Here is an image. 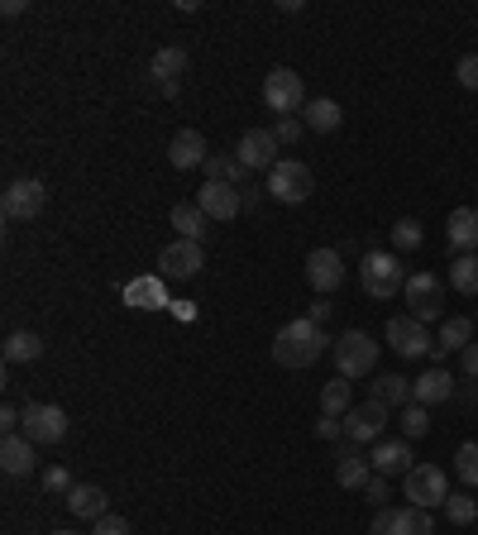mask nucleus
<instances>
[{"label":"nucleus","mask_w":478,"mask_h":535,"mask_svg":"<svg viewBox=\"0 0 478 535\" xmlns=\"http://www.w3.org/2000/svg\"><path fill=\"white\" fill-rule=\"evenodd\" d=\"M330 349H335V340L326 335V325H316L311 316H297L273 335V359L283 368H311Z\"/></svg>","instance_id":"f257e3e1"},{"label":"nucleus","mask_w":478,"mask_h":535,"mask_svg":"<svg viewBox=\"0 0 478 535\" xmlns=\"http://www.w3.org/2000/svg\"><path fill=\"white\" fill-rule=\"evenodd\" d=\"M359 282H364V292H369L373 301L397 297V292L407 287V278H402V258L383 254V249H369L364 263H359Z\"/></svg>","instance_id":"f03ea898"},{"label":"nucleus","mask_w":478,"mask_h":535,"mask_svg":"<svg viewBox=\"0 0 478 535\" xmlns=\"http://www.w3.org/2000/svg\"><path fill=\"white\" fill-rule=\"evenodd\" d=\"M263 106L273 110V115H297L306 110V82L292 72V67H273L268 77H263Z\"/></svg>","instance_id":"7ed1b4c3"},{"label":"nucleus","mask_w":478,"mask_h":535,"mask_svg":"<svg viewBox=\"0 0 478 535\" xmlns=\"http://www.w3.org/2000/svg\"><path fill=\"white\" fill-rule=\"evenodd\" d=\"M330 354H335L340 378H369L373 364H378V344H373V335H364V330H345Z\"/></svg>","instance_id":"20e7f679"},{"label":"nucleus","mask_w":478,"mask_h":535,"mask_svg":"<svg viewBox=\"0 0 478 535\" xmlns=\"http://www.w3.org/2000/svg\"><path fill=\"white\" fill-rule=\"evenodd\" d=\"M48 206V192L39 177H15L10 187H5V196H0V211H5V220H39Z\"/></svg>","instance_id":"39448f33"},{"label":"nucleus","mask_w":478,"mask_h":535,"mask_svg":"<svg viewBox=\"0 0 478 535\" xmlns=\"http://www.w3.org/2000/svg\"><path fill=\"white\" fill-rule=\"evenodd\" d=\"M311 168L306 163H297V158H283L278 168L268 172V196L273 201H283V206H302L306 196H311Z\"/></svg>","instance_id":"423d86ee"},{"label":"nucleus","mask_w":478,"mask_h":535,"mask_svg":"<svg viewBox=\"0 0 478 535\" xmlns=\"http://www.w3.org/2000/svg\"><path fill=\"white\" fill-rule=\"evenodd\" d=\"M201 268H206V249L196 239H173L158 254V278H168V282H192Z\"/></svg>","instance_id":"0eeeda50"},{"label":"nucleus","mask_w":478,"mask_h":535,"mask_svg":"<svg viewBox=\"0 0 478 535\" xmlns=\"http://www.w3.org/2000/svg\"><path fill=\"white\" fill-rule=\"evenodd\" d=\"M435 521L426 507H378L369 535H431Z\"/></svg>","instance_id":"6e6552de"},{"label":"nucleus","mask_w":478,"mask_h":535,"mask_svg":"<svg viewBox=\"0 0 478 535\" xmlns=\"http://www.w3.org/2000/svg\"><path fill=\"white\" fill-rule=\"evenodd\" d=\"M24 435L34 445H63L67 440V411L53 402H29L24 407Z\"/></svg>","instance_id":"1a4fd4ad"},{"label":"nucleus","mask_w":478,"mask_h":535,"mask_svg":"<svg viewBox=\"0 0 478 535\" xmlns=\"http://www.w3.org/2000/svg\"><path fill=\"white\" fill-rule=\"evenodd\" d=\"M402 483H407V497H412L407 507H426L431 512V507H445V497H450V483H445L440 464H416Z\"/></svg>","instance_id":"9d476101"},{"label":"nucleus","mask_w":478,"mask_h":535,"mask_svg":"<svg viewBox=\"0 0 478 535\" xmlns=\"http://www.w3.org/2000/svg\"><path fill=\"white\" fill-rule=\"evenodd\" d=\"M402 297H407V306H412L416 321L426 325V321H435V316H440V306H445V282L435 278V273H412L407 287H402Z\"/></svg>","instance_id":"9b49d317"},{"label":"nucleus","mask_w":478,"mask_h":535,"mask_svg":"<svg viewBox=\"0 0 478 535\" xmlns=\"http://www.w3.org/2000/svg\"><path fill=\"white\" fill-rule=\"evenodd\" d=\"M278 149H283V144H278V134H273V129H249V134L239 139L235 158L249 172H263V177H268V172L283 163V158H278Z\"/></svg>","instance_id":"f8f14e48"},{"label":"nucleus","mask_w":478,"mask_h":535,"mask_svg":"<svg viewBox=\"0 0 478 535\" xmlns=\"http://www.w3.org/2000/svg\"><path fill=\"white\" fill-rule=\"evenodd\" d=\"M383 426H388V407L369 397L364 407H354L345 416V440H349V445H378Z\"/></svg>","instance_id":"ddd939ff"},{"label":"nucleus","mask_w":478,"mask_h":535,"mask_svg":"<svg viewBox=\"0 0 478 535\" xmlns=\"http://www.w3.org/2000/svg\"><path fill=\"white\" fill-rule=\"evenodd\" d=\"M306 282H311L321 297L340 292V282H345V258H340V249H311V254H306Z\"/></svg>","instance_id":"4468645a"},{"label":"nucleus","mask_w":478,"mask_h":535,"mask_svg":"<svg viewBox=\"0 0 478 535\" xmlns=\"http://www.w3.org/2000/svg\"><path fill=\"white\" fill-rule=\"evenodd\" d=\"M388 344L402 354V359H426L435 344L431 335H426V325L416 321V316H392L388 321Z\"/></svg>","instance_id":"2eb2a0df"},{"label":"nucleus","mask_w":478,"mask_h":535,"mask_svg":"<svg viewBox=\"0 0 478 535\" xmlns=\"http://www.w3.org/2000/svg\"><path fill=\"white\" fill-rule=\"evenodd\" d=\"M369 478H373L369 454L345 440V445L335 450V483H340V488H349V493H364V483H369Z\"/></svg>","instance_id":"dca6fc26"},{"label":"nucleus","mask_w":478,"mask_h":535,"mask_svg":"<svg viewBox=\"0 0 478 535\" xmlns=\"http://www.w3.org/2000/svg\"><path fill=\"white\" fill-rule=\"evenodd\" d=\"M196 206L206 211V220H235L239 211H244V201H239V192L235 187H225V182H206L201 192H196Z\"/></svg>","instance_id":"f3484780"},{"label":"nucleus","mask_w":478,"mask_h":535,"mask_svg":"<svg viewBox=\"0 0 478 535\" xmlns=\"http://www.w3.org/2000/svg\"><path fill=\"white\" fill-rule=\"evenodd\" d=\"M187 63H192V58H187V48H158V53H153L149 77L158 82L163 96H177V77L187 72Z\"/></svg>","instance_id":"a211bd4d"},{"label":"nucleus","mask_w":478,"mask_h":535,"mask_svg":"<svg viewBox=\"0 0 478 535\" xmlns=\"http://www.w3.org/2000/svg\"><path fill=\"white\" fill-rule=\"evenodd\" d=\"M206 139L196 134V129H177L173 144H168V163H173L177 172H192V168H206Z\"/></svg>","instance_id":"6ab92c4d"},{"label":"nucleus","mask_w":478,"mask_h":535,"mask_svg":"<svg viewBox=\"0 0 478 535\" xmlns=\"http://www.w3.org/2000/svg\"><path fill=\"white\" fill-rule=\"evenodd\" d=\"M369 464H373V473H383V478H392V473L407 478V473L416 469L412 464V440H378Z\"/></svg>","instance_id":"aec40b11"},{"label":"nucleus","mask_w":478,"mask_h":535,"mask_svg":"<svg viewBox=\"0 0 478 535\" xmlns=\"http://www.w3.org/2000/svg\"><path fill=\"white\" fill-rule=\"evenodd\" d=\"M445 239L455 254H478V211L474 206H455L445 220Z\"/></svg>","instance_id":"412c9836"},{"label":"nucleus","mask_w":478,"mask_h":535,"mask_svg":"<svg viewBox=\"0 0 478 535\" xmlns=\"http://www.w3.org/2000/svg\"><path fill=\"white\" fill-rule=\"evenodd\" d=\"M34 440L29 435H5V445H0V469L10 473V478H29L34 473Z\"/></svg>","instance_id":"4be33fe9"},{"label":"nucleus","mask_w":478,"mask_h":535,"mask_svg":"<svg viewBox=\"0 0 478 535\" xmlns=\"http://www.w3.org/2000/svg\"><path fill=\"white\" fill-rule=\"evenodd\" d=\"M450 397H455V378H450L445 368H426V373L412 383V402H421V407L450 402Z\"/></svg>","instance_id":"5701e85b"},{"label":"nucleus","mask_w":478,"mask_h":535,"mask_svg":"<svg viewBox=\"0 0 478 535\" xmlns=\"http://www.w3.org/2000/svg\"><path fill=\"white\" fill-rule=\"evenodd\" d=\"M67 512L77 516V521H101L110 512V497L96 488V483H77L72 493H67Z\"/></svg>","instance_id":"b1692460"},{"label":"nucleus","mask_w":478,"mask_h":535,"mask_svg":"<svg viewBox=\"0 0 478 535\" xmlns=\"http://www.w3.org/2000/svg\"><path fill=\"white\" fill-rule=\"evenodd\" d=\"M206 182H225V187H244V182H249V177H254V172L244 168V163H239L235 153H211V158H206Z\"/></svg>","instance_id":"393cba45"},{"label":"nucleus","mask_w":478,"mask_h":535,"mask_svg":"<svg viewBox=\"0 0 478 535\" xmlns=\"http://www.w3.org/2000/svg\"><path fill=\"white\" fill-rule=\"evenodd\" d=\"M373 402H383V407H407V402H412V383H407V378H402V373H378V378H373Z\"/></svg>","instance_id":"a878e982"},{"label":"nucleus","mask_w":478,"mask_h":535,"mask_svg":"<svg viewBox=\"0 0 478 535\" xmlns=\"http://www.w3.org/2000/svg\"><path fill=\"white\" fill-rule=\"evenodd\" d=\"M340 106L330 101V96H316V101H306V110H302V125L311 129V134H330V129H340Z\"/></svg>","instance_id":"bb28decb"},{"label":"nucleus","mask_w":478,"mask_h":535,"mask_svg":"<svg viewBox=\"0 0 478 535\" xmlns=\"http://www.w3.org/2000/svg\"><path fill=\"white\" fill-rule=\"evenodd\" d=\"M206 225H211V220H206V211H201L196 201H177V206H173L177 239H196V244H201V239H206Z\"/></svg>","instance_id":"cd10ccee"},{"label":"nucleus","mask_w":478,"mask_h":535,"mask_svg":"<svg viewBox=\"0 0 478 535\" xmlns=\"http://www.w3.org/2000/svg\"><path fill=\"white\" fill-rule=\"evenodd\" d=\"M125 301H130V306H139V311L173 306V301H168V292H163V278H134L130 287H125Z\"/></svg>","instance_id":"c85d7f7f"},{"label":"nucleus","mask_w":478,"mask_h":535,"mask_svg":"<svg viewBox=\"0 0 478 535\" xmlns=\"http://www.w3.org/2000/svg\"><path fill=\"white\" fill-rule=\"evenodd\" d=\"M469 340H474V321H464V316H450V321L440 325V344H435L431 354H435V359H445L450 349H459V354H464V349H469Z\"/></svg>","instance_id":"c756f323"},{"label":"nucleus","mask_w":478,"mask_h":535,"mask_svg":"<svg viewBox=\"0 0 478 535\" xmlns=\"http://www.w3.org/2000/svg\"><path fill=\"white\" fill-rule=\"evenodd\" d=\"M44 354V340L34 335V330H15L10 340H5V364H34Z\"/></svg>","instance_id":"7c9ffc66"},{"label":"nucleus","mask_w":478,"mask_h":535,"mask_svg":"<svg viewBox=\"0 0 478 535\" xmlns=\"http://www.w3.org/2000/svg\"><path fill=\"white\" fill-rule=\"evenodd\" d=\"M450 287L459 297H478V254H459L450 263Z\"/></svg>","instance_id":"2f4dec72"},{"label":"nucleus","mask_w":478,"mask_h":535,"mask_svg":"<svg viewBox=\"0 0 478 535\" xmlns=\"http://www.w3.org/2000/svg\"><path fill=\"white\" fill-rule=\"evenodd\" d=\"M349 411H354V397H349V378H330L326 387H321V416H340L345 421Z\"/></svg>","instance_id":"473e14b6"},{"label":"nucleus","mask_w":478,"mask_h":535,"mask_svg":"<svg viewBox=\"0 0 478 535\" xmlns=\"http://www.w3.org/2000/svg\"><path fill=\"white\" fill-rule=\"evenodd\" d=\"M397 426H402V440H421L431 430V416H426L421 402H407V407L397 411Z\"/></svg>","instance_id":"72a5a7b5"},{"label":"nucleus","mask_w":478,"mask_h":535,"mask_svg":"<svg viewBox=\"0 0 478 535\" xmlns=\"http://www.w3.org/2000/svg\"><path fill=\"white\" fill-rule=\"evenodd\" d=\"M455 473L464 488H478V440H464L455 450Z\"/></svg>","instance_id":"f704fd0d"},{"label":"nucleus","mask_w":478,"mask_h":535,"mask_svg":"<svg viewBox=\"0 0 478 535\" xmlns=\"http://www.w3.org/2000/svg\"><path fill=\"white\" fill-rule=\"evenodd\" d=\"M445 516H450L455 526H474V521H478V502L469 493H450V497H445Z\"/></svg>","instance_id":"c9c22d12"},{"label":"nucleus","mask_w":478,"mask_h":535,"mask_svg":"<svg viewBox=\"0 0 478 535\" xmlns=\"http://www.w3.org/2000/svg\"><path fill=\"white\" fill-rule=\"evenodd\" d=\"M392 249H397V254L421 249V220H412V215H407V220H397V225H392Z\"/></svg>","instance_id":"e433bc0d"},{"label":"nucleus","mask_w":478,"mask_h":535,"mask_svg":"<svg viewBox=\"0 0 478 535\" xmlns=\"http://www.w3.org/2000/svg\"><path fill=\"white\" fill-rule=\"evenodd\" d=\"M455 77H459V86H464V91H478V53H464V58H459Z\"/></svg>","instance_id":"4c0bfd02"},{"label":"nucleus","mask_w":478,"mask_h":535,"mask_svg":"<svg viewBox=\"0 0 478 535\" xmlns=\"http://www.w3.org/2000/svg\"><path fill=\"white\" fill-rule=\"evenodd\" d=\"M91 535H130V521H125V516H115V512H106L101 521H91Z\"/></svg>","instance_id":"58836bf2"},{"label":"nucleus","mask_w":478,"mask_h":535,"mask_svg":"<svg viewBox=\"0 0 478 535\" xmlns=\"http://www.w3.org/2000/svg\"><path fill=\"white\" fill-rule=\"evenodd\" d=\"M273 134H278V144H297V139L306 134V125L297 120V115H287V120H278V125H273Z\"/></svg>","instance_id":"ea45409f"},{"label":"nucleus","mask_w":478,"mask_h":535,"mask_svg":"<svg viewBox=\"0 0 478 535\" xmlns=\"http://www.w3.org/2000/svg\"><path fill=\"white\" fill-rule=\"evenodd\" d=\"M44 488H48V493H72L77 483L67 478V469H44Z\"/></svg>","instance_id":"a19ab883"},{"label":"nucleus","mask_w":478,"mask_h":535,"mask_svg":"<svg viewBox=\"0 0 478 535\" xmlns=\"http://www.w3.org/2000/svg\"><path fill=\"white\" fill-rule=\"evenodd\" d=\"M364 497H369L373 507H383V502H388V478H383V473H373L369 483H364Z\"/></svg>","instance_id":"79ce46f5"},{"label":"nucleus","mask_w":478,"mask_h":535,"mask_svg":"<svg viewBox=\"0 0 478 535\" xmlns=\"http://www.w3.org/2000/svg\"><path fill=\"white\" fill-rule=\"evenodd\" d=\"M316 435H321V440H340V435H345V421H340V416H321V421H316Z\"/></svg>","instance_id":"37998d69"},{"label":"nucleus","mask_w":478,"mask_h":535,"mask_svg":"<svg viewBox=\"0 0 478 535\" xmlns=\"http://www.w3.org/2000/svg\"><path fill=\"white\" fill-rule=\"evenodd\" d=\"M306 316H311L316 325H326L330 316H335V306H330V297H321V301H311V311H306Z\"/></svg>","instance_id":"c03bdc74"},{"label":"nucleus","mask_w":478,"mask_h":535,"mask_svg":"<svg viewBox=\"0 0 478 535\" xmlns=\"http://www.w3.org/2000/svg\"><path fill=\"white\" fill-rule=\"evenodd\" d=\"M459 364H464V373H469V378H478V344H469V349L459 354Z\"/></svg>","instance_id":"a18cd8bd"},{"label":"nucleus","mask_w":478,"mask_h":535,"mask_svg":"<svg viewBox=\"0 0 478 535\" xmlns=\"http://www.w3.org/2000/svg\"><path fill=\"white\" fill-rule=\"evenodd\" d=\"M53 535H77V531H53Z\"/></svg>","instance_id":"49530a36"}]
</instances>
